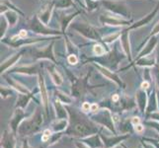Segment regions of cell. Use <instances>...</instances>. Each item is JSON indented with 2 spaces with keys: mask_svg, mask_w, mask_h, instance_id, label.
Returning a JSON list of instances; mask_svg holds the SVG:
<instances>
[{
  "mask_svg": "<svg viewBox=\"0 0 159 148\" xmlns=\"http://www.w3.org/2000/svg\"><path fill=\"white\" fill-rule=\"evenodd\" d=\"M70 114V124L67 129V133L76 137H85V136L95 134L98 129L90 120L83 114L77 113L75 110L67 108Z\"/></svg>",
  "mask_w": 159,
  "mask_h": 148,
  "instance_id": "cell-1",
  "label": "cell"
},
{
  "mask_svg": "<svg viewBox=\"0 0 159 148\" xmlns=\"http://www.w3.org/2000/svg\"><path fill=\"white\" fill-rule=\"evenodd\" d=\"M42 123H43V117L40 109H38L36 111V114L30 119L24 120L22 123V124L18 128V132L22 136L33 134L41 128Z\"/></svg>",
  "mask_w": 159,
  "mask_h": 148,
  "instance_id": "cell-2",
  "label": "cell"
},
{
  "mask_svg": "<svg viewBox=\"0 0 159 148\" xmlns=\"http://www.w3.org/2000/svg\"><path fill=\"white\" fill-rule=\"evenodd\" d=\"M104 4L106 5V7L110 10L114 11V12L119 13V14H122L125 17L129 14V12L127 9V6L124 4V3H120V2H112V1H105Z\"/></svg>",
  "mask_w": 159,
  "mask_h": 148,
  "instance_id": "cell-3",
  "label": "cell"
},
{
  "mask_svg": "<svg viewBox=\"0 0 159 148\" xmlns=\"http://www.w3.org/2000/svg\"><path fill=\"white\" fill-rule=\"evenodd\" d=\"M72 28L80 31V33H82V34L86 36L87 38H90V39H93V40L99 39V35H98L96 30L93 29L92 27L88 25H72Z\"/></svg>",
  "mask_w": 159,
  "mask_h": 148,
  "instance_id": "cell-4",
  "label": "cell"
},
{
  "mask_svg": "<svg viewBox=\"0 0 159 148\" xmlns=\"http://www.w3.org/2000/svg\"><path fill=\"white\" fill-rule=\"evenodd\" d=\"M95 120H97L98 123H100L102 124H105L108 128H110L111 130H114V123H113V120L112 118L110 116L109 112L107 111H103L100 114L95 117L94 119Z\"/></svg>",
  "mask_w": 159,
  "mask_h": 148,
  "instance_id": "cell-5",
  "label": "cell"
},
{
  "mask_svg": "<svg viewBox=\"0 0 159 148\" xmlns=\"http://www.w3.org/2000/svg\"><path fill=\"white\" fill-rule=\"evenodd\" d=\"M1 147L3 148H15V140L12 133L8 131H4L3 136L1 138Z\"/></svg>",
  "mask_w": 159,
  "mask_h": 148,
  "instance_id": "cell-6",
  "label": "cell"
},
{
  "mask_svg": "<svg viewBox=\"0 0 159 148\" xmlns=\"http://www.w3.org/2000/svg\"><path fill=\"white\" fill-rule=\"evenodd\" d=\"M23 117H24L23 111H22V110H16L13 118L10 120V127L14 132H16V130H18V124L21 122V119Z\"/></svg>",
  "mask_w": 159,
  "mask_h": 148,
  "instance_id": "cell-7",
  "label": "cell"
},
{
  "mask_svg": "<svg viewBox=\"0 0 159 148\" xmlns=\"http://www.w3.org/2000/svg\"><path fill=\"white\" fill-rule=\"evenodd\" d=\"M40 89H41V96H42V101L43 103V106L46 108V112L47 114L48 113V98L47 95V89L45 86V82H43V78L42 76H40Z\"/></svg>",
  "mask_w": 159,
  "mask_h": 148,
  "instance_id": "cell-8",
  "label": "cell"
},
{
  "mask_svg": "<svg viewBox=\"0 0 159 148\" xmlns=\"http://www.w3.org/2000/svg\"><path fill=\"white\" fill-rule=\"evenodd\" d=\"M30 27H31V29L32 30H34L36 31L37 33H43V34H47V33H51L52 31H48L47 30L45 27H43L39 21H38L37 18L35 19H33V22L30 24Z\"/></svg>",
  "mask_w": 159,
  "mask_h": 148,
  "instance_id": "cell-9",
  "label": "cell"
},
{
  "mask_svg": "<svg viewBox=\"0 0 159 148\" xmlns=\"http://www.w3.org/2000/svg\"><path fill=\"white\" fill-rule=\"evenodd\" d=\"M128 135L125 136H117V137H114V138H109V137H104L102 135V138L104 140V143H105L106 147H111L115 144H117L118 142H120V140H123L125 138H127Z\"/></svg>",
  "mask_w": 159,
  "mask_h": 148,
  "instance_id": "cell-10",
  "label": "cell"
},
{
  "mask_svg": "<svg viewBox=\"0 0 159 148\" xmlns=\"http://www.w3.org/2000/svg\"><path fill=\"white\" fill-rule=\"evenodd\" d=\"M97 67L99 68V69H100V71H101V72H102V73H103L104 75H106L108 78H110V79H111V80H114L115 82H117V83H118V84H120V85L122 84V81H120V80H119V78H118L117 76L115 75L114 73L110 72L109 70L105 69V68H104V67H101V66H99V65H98Z\"/></svg>",
  "mask_w": 159,
  "mask_h": 148,
  "instance_id": "cell-11",
  "label": "cell"
},
{
  "mask_svg": "<svg viewBox=\"0 0 159 148\" xmlns=\"http://www.w3.org/2000/svg\"><path fill=\"white\" fill-rule=\"evenodd\" d=\"M48 72L51 73L52 78L53 79L54 82H56V84H57V85H60V84L62 83V79H61V77H60L59 74L57 73V71L54 70V68L48 67Z\"/></svg>",
  "mask_w": 159,
  "mask_h": 148,
  "instance_id": "cell-12",
  "label": "cell"
},
{
  "mask_svg": "<svg viewBox=\"0 0 159 148\" xmlns=\"http://www.w3.org/2000/svg\"><path fill=\"white\" fill-rule=\"evenodd\" d=\"M56 107H57V114L58 119H65L66 117V112H65V109L60 105V103L57 101L56 103Z\"/></svg>",
  "mask_w": 159,
  "mask_h": 148,
  "instance_id": "cell-13",
  "label": "cell"
},
{
  "mask_svg": "<svg viewBox=\"0 0 159 148\" xmlns=\"http://www.w3.org/2000/svg\"><path fill=\"white\" fill-rule=\"evenodd\" d=\"M20 56H21V52L18 53V54H16V56H15L14 57H12L10 60H8L7 62H5L3 65H1V72H3V71H4L5 69H6V68L9 66V65H12V64L16 61V60H17V59L20 57Z\"/></svg>",
  "mask_w": 159,
  "mask_h": 148,
  "instance_id": "cell-14",
  "label": "cell"
},
{
  "mask_svg": "<svg viewBox=\"0 0 159 148\" xmlns=\"http://www.w3.org/2000/svg\"><path fill=\"white\" fill-rule=\"evenodd\" d=\"M157 9H158V7H156V9L153 11V12L150 14V15H148V17H147L146 19H142L141 21H139V23H136L134 26H133V28H135V27H139V26H141V25H144V24H146L147 22H148L151 18H153V16H154L155 14H156V12H157Z\"/></svg>",
  "mask_w": 159,
  "mask_h": 148,
  "instance_id": "cell-15",
  "label": "cell"
},
{
  "mask_svg": "<svg viewBox=\"0 0 159 148\" xmlns=\"http://www.w3.org/2000/svg\"><path fill=\"white\" fill-rule=\"evenodd\" d=\"M138 99H139V105L141 109V111H143L145 106V93L139 92L138 93Z\"/></svg>",
  "mask_w": 159,
  "mask_h": 148,
  "instance_id": "cell-16",
  "label": "cell"
},
{
  "mask_svg": "<svg viewBox=\"0 0 159 148\" xmlns=\"http://www.w3.org/2000/svg\"><path fill=\"white\" fill-rule=\"evenodd\" d=\"M122 42H123V46L125 49L127 53H129V41H128V32H124V34L122 36Z\"/></svg>",
  "mask_w": 159,
  "mask_h": 148,
  "instance_id": "cell-17",
  "label": "cell"
},
{
  "mask_svg": "<svg viewBox=\"0 0 159 148\" xmlns=\"http://www.w3.org/2000/svg\"><path fill=\"white\" fill-rule=\"evenodd\" d=\"M29 95H20L19 96V99H18V101H17V106H20V107H25L26 106V104L28 103L29 101Z\"/></svg>",
  "mask_w": 159,
  "mask_h": 148,
  "instance_id": "cell-18",
  "label": "cell"
},
{
  "mask_svg": "<svg viewBox=\"0 0 159 148\" xmlns=\"http://www.w3.org/2000/svg\"><path fill=\"white\" fill-rule=\"evenodd\" d=\"M156 45V39H152L150 42H149V43H148V46H147V48L145 49V51H143L141 53H140V56H145L146 53H148L151 49H153V47H154Z\"/></svg>",
  "mask_w": 159,
  "mask_h": 148,
  "instance_id": "cell-19",
  "label": "cell"
},
{
  "mask_svg": "<svg viewBox=\"0 0 159 148\" xmlns=\"http://www.w3.org/2000/svg\"><path fill=\"white\" fill-rule=\"evenodd\" d=\"M94 52H95V53L97 54V56H102V54H104V52H105L104 48L101 46H95L94 47Z\"/></svg>",
  "mask_w": 159,
  "mask_h": 148,
  "instance_id": "cell-20",
  "label": "cell"
},
{
  "mask_svg": "<svg viewBox=\"0 0 159 148\" xmlns=\"http://www.w3.org/2000/svg\"><path fill=\"white\" fill-rule=\"evenodd\" d=\"M50 136H51V131L48 130V129H47V130H45L43 135L42 136V140L43 142H46V141H48V139H50Z\"/></svg>",
  "mask_w": 159,
  "mask_h": 148,
  "instance_id": "cell-21",
  "label": "cell"
},
{
  "mask_svg": "<svg viewBox=\"0 0 159 148\" xmlns=\"http://www.w3.org/2000/svg\"><path fill=\"white\" fill-rule=\"evenodd\" d=\"M68 62L71 64H75L77 63V57H76L74 54H71V56H68Z\"/></svg>",
  "mask_w": 159,
  "mask_h": 148,
  "instance_id": "cell-22",
  "label": "cell"
},
{
  "mask_svg": "<svg viewBox=\"0 0 159 148\" xmlns=\"http://www.w3.org/2000/svg\"><path fill=\"white\" fill-rule=\"evenodd\" d=\"M134 129H135L136 132H141V131L144 129V128L142 127L141 124H139H139H136L135 127H134Z\"/></svg>",
  "mask_w": 159,
  "mask_h": 148,
  "instance_id": "cell-23",
  "label": "cell"
},
{
  "mask_svg": "<svg viewBox=\"0 0 159 148\" xmlns=\"http://www.w3.org/2000/svg\"><path fill=\"white\" fill-rule=\"evenodd\" d=\"M82 109H83V111H89V110L91 109V107H90V105L88 103H84L83 104V106H82Z\"/></svg>",
  "mask_w": 159,
  "mask_h": 148,
  "instance_id": "cell-24",
  "label": "cell"
},
{
  "mask_svg": "<svg viewBox=\"0 0 159 148\" xmlns=\"http://www.w3.org/2000/svg\"><path fill=\"white\" fill-rule=\"evenodd\" d=\"M147 124L151 125L152 128H154L155 129H157L159 131V123H147Z\"/></svg>",
  "mask_w": 159,
  "mask_h": 148,
  "instance_id": "cell-25",
  "label": "cell"
},
{
  "mask_svg": "<svg viewBox=\"0 0 159 148\" xmlns=\"http://www.w3.org/2000/svg\"><path fill=\"white\" fill-rule=\"evenodd\" d=\"M139 122H140V120H139V118H134L133 119H131V123L134 124V125L139 124Z\"/></svg>",
  "mask_w": 159,
  "mask_h": 148,
  "instance_id": "cell-26",
  "label": "cell"
},
{
  "mask_svg": "<svg viewBox=\"0 0 159 148\" xmlns=\"http://www.w3.org/2000/svg\"><path fill=\"white\" fill-rule=\"evenodd\" d=\"M76 145H77L78 148H89V147H87L86 145H84L83 143H79V142H77V143H76Z\"/></svg>",
  "mask_w": 159,
  "mask_h": 148,
  "instance_id": "cell-27",
  "label": "cell"
},
{
  "mask_svg": "<svg viewBox=\"0 0 159 148\" xmlns=\"http://www.w3.org/2000/svg\"><path fill=\"white\" fill-rule=\"evenodd\" d=\"M26 35H27V32L26 31H21L20 34H19V37L23 38V37H26Z\"/></svg>",
  "mask_w": 159,
  "mask_h": 148,
  "instance_id": "cell-28",
  "label": "cell"
},
{
  "mask_svg": "<svg viewBox=\"0 0 159 148\" xmlns=\"http://www.w3.org/2000/svg\"><path fill=\"white\" fill-rule=\"evenodd\" d=\"M22 148H31V147L29 146L28 142H27V141H24V142H23V146H22Z\"/></svg>",
  "mask_w": 159,
  "mask_h": 148,
  "instance_id": "cell-29",
  "label": "cell"
},
{
  "mask_svg": "<svg viewBox=\"0 0 159 148\" xmlns=\"http://www.w3.org/2000/svg\"><path fill=\"white\" fill-rule=\"evenodd\" d=\"M97 109H98V106L96 104H94V105H92V107H91V111L95 112V111H97Z\"/></svg>",
  "mask_w": 159,
  "mask_h": 148,
  "instance_id": "cell-30",
  "label": "cell"
},
{
  "mask_svg": "<svg viewBox=\"0 0 159 148\" xmlns=\"http://www.w3.org/2000/svg\"><path fill=\"white\" fill-rule=\"evenodd\" d=\"M148 86H149L148 82H143V83L141 84V87H142V88H147Z\"/></svg>",
  "mask_w": 159,
  "mask_h": 148,
  "instance_id": "cell-31",
  "label": "cell"
},
{
  "mask_svg": "<svg viewBox=\"0 0 159 148\" xmlns=\"http://www.w3.org/2000/svg\"><path fill=\"white\" fill-rule=\"evenodd\" d=\"M113 101H115V102H116V101H118V99H119V96L116 94V95H115V96H113Z\"/></svg>",
  "mask_w": 159,
  "mask_h": 148,
  "instance_id": "cell-32",
  "label": "cell"
},
{
  "mask_svg": "<svg viewBox=\"0 0 159 148\" xmlns=\"http://www.w3.org/2000/svg\"><path fill=\"white\" fill-rule=\"evenodd\" d=\"M156 71H157V74H158V78H159V59H158V65H157V69H156ZM159 80V79H158Z\"/></svg>",
  "mask_w": 159,
  "mask_h": 148,
  "instance_id": "cell-33",
  "label": "cell"
},
{
  "mask_svg": "<svg viewBox=\"0 0 159 148\" xmlns=\"http://www.w3.org/2000/svg\"><path fill=\"white\" fill-rule=\"evenodd\" d=\"M143 146H144V148H153L151 145H148V144H143Z\"/></svg>",
  "mask_w": 159,
  "mask_h": 148,
  "instance_id": "cell-34",
  "label": "cell"
},
{
  "mask_svg": "<svg viewBox=\"0 0 159 148\" xmlns=\"http://www.w3.org/2000/svg\"><path fill=\"white\" fill-rule=\"evenodd\" d=\"M116 148H125V147H124V146H118V147H116Z\"/></svg>",
  "mask_w": 159,
  "mask_h": 148,
  "instance_id": "cell-35",
  "label": "cell"
},
{
  "mask_svg": "<svg viewBox=\"0 0 159 148\" xmlns=\"http://www.w3.org/2000/svg\"><path fill=\"white\" fill-rule=\"evenodd\" d=\"M139 148H141V147H139Z\"/></svg>",
  "mask_w": 159,
  "mask_h": 148,
  "instance_id": "cell-36",
  "label": "cell"
}]
</instances>
